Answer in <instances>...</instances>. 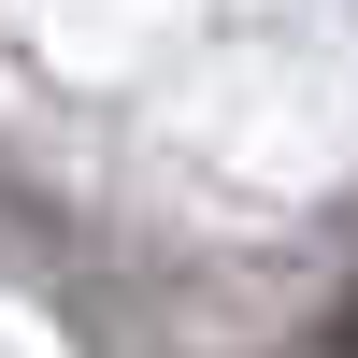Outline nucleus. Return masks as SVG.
Segmentation results:
<instances>
[{
  "label": "nucleus",
  "mask_w": 358,
  "mask_h": 358,
  "mask_svg": "<svg viewBox=\"0 0 358 358\" xmlns=\"http://www.w3.org/2000/svg\"><path fill=\"white\" fill-rule=\"evenodd\" d=\"M344 358H358V315H344Z\"/></svg>",
  "instance_id": "nucleus-1"
}]
</instances>
